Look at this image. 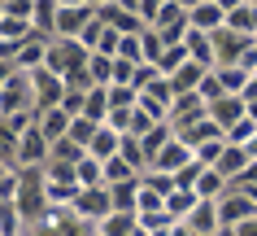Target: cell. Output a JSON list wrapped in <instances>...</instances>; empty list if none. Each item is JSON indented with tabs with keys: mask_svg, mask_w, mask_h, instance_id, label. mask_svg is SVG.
Segmentation results:
<instances>
[{
	"mask_svg": "<svg viewBox=\"0 0 257 236\" xmlns=\"http://www.w3.org/2000/svg\"><path fill=\"white\" fill-rule=\"evenodd\" d=\"M0 18H5V0H0Z\"/></svg>",
	"mask_w": 257,
	"mask_h": 236,
	"instance_id": "obj_5",
	"label": "cell"
},
{
	"mask_svg": "<svg viewBox=\"0 0 257 236\" xmlns=\"http://www.w3.org/2000/svg\"><path fill=\"white\" fill-rule=\"evenodd\" d=\"M35 127L44 131V140H48V144H57V140H66V136H70L74 118H70V114L61 110V105H57V110H44V114H35Z\"/></svg>",
	"mask_w": 257,
	"mask_h": 236,
	"instance_id": "obj_1",
	"label": "cell"
},
{
	"mask_svg": "<svg viewBox=\"0 0 257 236\" xmlns=\"http://www.w3.org/2000/svg\"><path fill=\"white\" fill-rule=\"evenodd\" d=\"M74 214H79V219L83 214H87V219H105L109 214V193L105 188H87V193L79 197V210H74Z\"/></svg>",
	"mask_w": 257,
	"mask_h": 236,
	"instance_id": "obj_2",
	"label": "cell"
},
{
	"mask_svg": "<svg viewBox=\"0 0 257 236\" xmlns=\"http://www.w3.org/2000/svg\"><path fill=\"white\" fill-rule=\"evenodd\" d=\"M9 171H14V167H5V162H0V180H5V175H9Z\"/></svg>",
	"mask_w": 257,
	"mask_h": 236,
	"instance_id": "obj_4",
	"label": "cell"
},
{
	"mask_svg": "<svg viewBox=\"0 0 257 236\" xmlns=\"http://www.w3.org/2000/svg\"><path fill=\"white\" fill-rule=\"evenodd\" d=\"M18 144H22V131H14V127L0 118V162L14 167V171H18Z\"/></svg>",
	"mask_w": 257,
	"mask_h": 236,
	"instance_id": "obj_3",
	"label": "cell"
}]
</instances>
